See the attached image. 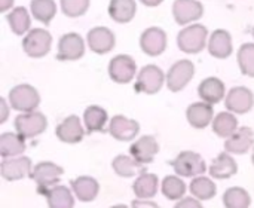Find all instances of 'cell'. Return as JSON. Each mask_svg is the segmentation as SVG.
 I'll return each instance as SVG.
<instances>
[{
	"mask_svg": "<svg viewBox=\"0 0 254 208\" xmlns=\"http://www.w3.org/2000/svg\"><path fill=\"white\" fill-rule=\"evenodd\" d=\"M112 167H113V171L121 176V177H134V176H140L144 173V165L137 162L132 156H128V155H119L113 159L112 162Z\"/></svg>",
	"mask_w": 254,
	"mask_h": 208,
	"instance_id": "cell-29",
	"label": "cell"
},
{
	"mask_svg": "<svg viewBox=\"0 0 254 208\" xmlns=\"http://www.w3.org/2000/svg\"><path fill=\"white\" fill-rule=\"evenodd\" d=\"M48 128V119L40 112L21 113L15 118V130L24 139H33L40 136Z\"/></svg>",
	"mask_w": 254,
	"mask_h": 208,
	"instance_id": "cell-5",
	"label": "cell"
},
{
	"mask_svg": "<svg viewBox=\"0 0 254 208\" xmlns=\"http://www.w3.org/2000/svg\"><path fill=\"white\" fill-rule=\"evenodd\" d=\"M207 36L208 31L201 24H193L186 28H183L177 36V45L180 51L186 54H198L201 52L207 45Z\"/></svg>",
	"mask_w": 254,
	"mask_h": 208,
	"instance_id": "cell-3",
	"label": "cell"
},
{
	"mask_svg": "<svg viewBox=\"0 0 254 208\" xmlns=\"http://www.w3.org/2000/svg\"><path fill=\"white\" fill-rule=\"evenodd\" d=\"M252 161H253V164H254V149H253V153H252Z\"/></svg>",
	"mask_w": 254,
	"mask_h": 208,
	"instance_id": "cell-45",
	"label": "cell"
},
{
	"mask_svg": "<svg viewBox=\"0 0 254 208\" xmlns=\"http://www.w3.org/2000/svg\"><path fill=\"white\" fill-rule=\"evenodd\" d=\"M30 9L33 16L43 24H49L57 13V4L54 0H31Z\"/></svg>",
	"mask_w": 254,
	"mask_h": 208,
	"instance_id": "cell-36",
	"label": "cell"
},
{
	"mask_svg": "<svg viewBox=\"0 0 254 208\" xmlns=\"http://www.w3.org/2000/svg\"><path fill=\"white\" fill-rule=\"evenodd\" d=\"M159 152V144L153 136H143L129 147L131 156L140 164H150Z\"/></svg>",
	"mask_w": 254,
	"mask_h": 208,
	"instance_id": "cell-17",
	"label": "cell"
},
{
	"mask_svg": "<svg viewBox=\"0 0 254 208\" xmlns=\"http://www.w3.org/2000/svg\"><path fill=\"white\" fill-rule=\"evenodd\" d=\"M189 191H190L193 198H196L199 201H208V200L216 197L217 186L211 179L204 177V176H198V177H193V180L190 182Z\"/></svg>",
	"mask_w": 254,
	"mask_h": 208,
	"instance_id": "cell-32",
	"label": "cell"
},
{
	"mask_svg": "<svg viewBox=\"0 0 254 208\" xmlns=\"http://www.w3.org/2000/svg\"><path fill=\"white\" fill-rule=\"evenodd\" d=\"M238 64L246 76L254 77V43H244L238 51Z\"/></svg>",
	"mask_w": 254,
	"mask_h": 208,
	"instance_id": "cell-37",
	"label": "cell"
},
{
	"mask_svg": "<svg viewBox=\"0 0 254 208\" xmlns=\"http://www.w3.org/2000/svg\"><path fill=\"white\" fill-rule=\"evenodd\" d=\"M63 174H64V170L60 165L49 162V161H42L36 164L30 177L36 182L39 194L45 195L46 191L58 185Z\"/></svg>",
	"mask_w": 254,
	"mask_h": 208,
	"instance_id": "cell-4",
	"label": "cell"
},
{
	"mask_svg": "<svg viewBox=\"0 0 254 208\" xmlns=\"http://www.w3.org/2000/svg\"><path fill=\"white\" fill-rule=\"evenodd\" d=\"M254 95L253 92L246 86H235L232 88L228 95L225 106L229 112L237 115H246L253 109Z\"/></svg>",
	"mask_w": 254,
	"mask_h": 208,
	"instance_id": "cell-12",
	"label": "cell"
},
{
	"mask_svg": "<svg viewBox=\"0 0 254 208\" xmlns=\"http://www.w3.org/2000/svg\"><path fill=\"white\" fill-rule=\"evenodd\" d=\"M135 9L137 6L134 0H112L109 4V15L113 21L127 24L134 18Z\"/></svg>",
	"mask_w": 254,
	"mask_h": 208,
	"instance_id": "cell-30",
	"label": "cell"
},
{
	"mask_svg": "<svg viewBox=\"0 0 254 208\" xmlns=\"http://www.w3.org/2000/svg\"><path fill=\"white\" fill-rule=\"evenodd\" d=\"M195 67L189 60H180L170 69L167 74V86L171 92H180L193 77Z\"/></svg>",
	"mask_w": 254,
	"mask_h": 208,
	"instance_id": "cell-10",
	"label": "cell"
},
{
	"mask_svg": "<svg viewBox=\"0 0 254 208\" xmlns=\"http://www.w3.org/2000/svg\"><path fill=\"white\" fill-rule=\"evenodd\" d=\"M254 144V133L252 128L243 127L234 136L226 139L225 150L231 155H246Z\"/></svg>",
	"mask_w": 254,
	"mask_h": 208,
	"instance_id": "cell-18",
	"label": "cell"
},
{
	"mask_svg": "<svg viewBox=\"0 0 254 208\" xmlns=\"http://www.w3.org/2000/svg\"><path fill=\"white\" fill-rule=\"evenodd\" d=\"M225 94V83L219 77H207L198 86V95L201 97V100L211 106L220 103Z\"/></svg>",
	"mask_w": 254,
	"mask_h": 208,
	"instance_id": "cell-22",
	"label": "cell"
},
{
	"mask_svg": "<svg viewBox=\"0 0 254 208\" xmlns=\"http://www.w3.org/2000/svg\"><path fill=\"white\" fill-rule=\"evenodd\" d=\"M132 208H161L156 203L150 201V200H134L132 204H131Z\"/></svg>",
	"mask_w": 254,
	"mask_h": 208,
	"instance_id": "cell-40",
	"label": "cell"
},
{
	"mask_svg": "<svg viewBox=\"0 0 254 208\" xmlns=\"http://www.w3.org/2000/svg\"><path fill=\"white\" fill-rule=\"evenodd\" d=\"M112 208H128L127 206H124V204H118V206H113Z\"/></svg>",
	"mask_w": 254,
	"mask_h": 208,
	"instance_id": "cell-44",
	"label": "cell"
},
{
	"mask_svg": "<svg viewBox=\"0 0 254 208\" xmlns=\"http://www.w3.org/2000/svg\"><path fill=\"white\" fill-rule=\"evenodd\" d=\"M210 176L213 179H217V180H226V179H231L232 176L237 174L238 171V165L235 162V159L232 158L231 153L228 152H223L220 153L211 164L210 167Z\"/></svg>",
	"mask_w": 254,
	"mask_h": 208,
	"instance_id": "cell-23",
	"label": "cell"
},
{
	"mask_svg": "<svg viewBox=\"0 0 254 208\" xmlns=\"http://www.w3.org/2000/svg\"><path fill=\"white\" fill-rule=\"evenodd\" d=\"M74 197L82 203H91L97 198L100 192L98 182L91 176H79L70 182Z\"/></svg>",
	"mask_w": 254,
	"mask_h": 208,
	"instance_id": "cell-21",
	"label": "cell"
},
{
	"mask_svg": "<svg viewBox=\"0 0 254 208\" xmlns=\"http://www.w3.org/2000/svg\"><path fill=\"white\" fill-rule=\"evenodd\" d=\"M7 22H9V27L12 28V31L16 36H22L24 33H27L28 28H30V24H31L28 12L22 6H18V7L12 9V12L7 15Z\"/></svg>",
	"mask_w": 254,
	"mask_h": 208,
	"instance_id": "cell-35",
	"label": "cell"
},
{
	"mask_svg": "<svg viewBox=\"0 0 254 208\" xmlns=\"http://www.w3.org/2000/svg\"><path fill=\"white\" fill-rule=\"evenodd\" d=\"M238 131V119L231 112H220L213 119V133L220 139H229Z\"/></svg>",
	"mask_w": 254,
	"mask_h": 208,
	"instance_id": "cell-27",
	"label": "cell"
},
{
	"mask_svg": "<svg viewBox=\"0 0 254 208\" xmlns=\"http://www.w3.org/2000/svg\"><path fill=\"white\" fill-rule=\"evenodd\" d=\"M144 6H149V7H155V6H159L164 0H140Z\"/></svg>",
	"mask_w": 254,
	"mask_h": 208,
	"instance_id": "cell-43",
	"label": "cell"
},
{
	"mask_svg": "<svg viewBox=\"0 0 254 208\" xmlns=\"http://www.w3.org/2000/svg\"><path fill=\"white\" fill-rule=\"evenodd\" d=\"M55 136L58 137L60 141L67 143V144L80 143L83 140V137H85V131L82 128L79 116H76V115L67 116L61 124L57 125Z\"/></svg>",
	"mask_w": 254,
	"mask_h": 208,
	"instance_id": "cell-15",
	"label": "cell"
},
{
	"mask_svg": "<svg viewBox=\"0 0 254 208\" xmlns=\"http://www.w3.org/2000/svg\"><path fill=\"white\" fill-rule=\"evenodd\" d=\"M9 106L13 110L22 112V113H28V112H34L36 107L40 103V95L37 92V89L31 85H16L9 91Z\"/></svg>",
	"mask_w": 254,
	"mask_h": 208,
	"instance_id": "cell-2",
	"label": "cell"
},
{
	"mask_svg": "<svg viewBox=\"0 0 254 208\" xmlns=\"http://www.w3.org/2000/svg\"><path fill=\"white\" fill-rule=\"evenodd\" d=\"M159 188V180L158 176L150 174V173H143L140 174L134 185H132V191L135 194V197L138 200H150L156 195Z\"/></svg>",
	"mask_w": 254,
	"mask_h": 208,
	"instance_id": "cell-25",
	"label": "cell"
},
{
	"mask_svg": "<svg viewBox=\"0 0 254 208\" xmlns=\"http://www.w3.org/2000/svg\"><path fill=\"white\" fill-rule=\"evenodd\" d=\"M208 51L216 58H228L232 54V37L226 30H216L208 40Z\"/></svg>",
	"mask_w": 254,
	"mask_h": 208,
	"instance_id": "cell-24",
	"label": "cell"
},
{
	"mask_svg": "<svg viewBox=\"0 0 254 208\" xmlns=\"http://www.w3.org/2000/svg\"><path fill=\"white\" fill-rule=\"evenodd\" d=\"M223 206L226 208H250L252 197L244 188H229L223 194Z\"/></svg>",
	"mask_w": 254,
	"mask_h": 208,
	"instance_id": "cell-34",
	"label": "cell"
},
{
	"mask_svg": "<svg viewBox=\"0 0 254 208\" xmlns=\"http://www.w3.org/2000/svg\"><path fill=\"white\" fill-rule=\"evenodd\" d=\"M51 33L43 28H33L25 34L22 40V49L31 58H42L51 51Z\"/></svg>",
	"mask_w": 254,
	"mask_h": 208,
	"instance_id": "cell-6",
	"label": "cell"
},
{
	"mask_svg": "<svg viewBox=\"0 0 254 208\" xmlns=\"http://www.w3.org/2000/svg\"><path fill=\"white\" fill-rule=\"evenodd\" d=\"M83 124L88 133H101L107 124V112L100 106H89L83 113Z\"/></svg>",
	"mask_w": 254,
	"mask_h": 208,
	"instance_id": "cell-31",
	"label": "cell"
},
{
	"mask_svg": "<svg viewBox=\"0 0 254 208\" xmlns=\"http://www.w3.org/2000/svg\"><path fill=\"white\" fill-rule=\"evenodd\" d=\"M161 191H162V195L167 200L180 201L185 197V194L188 191V186H186V183L180 177H177V176H167L162 180Z\"/></svg>",
	"mask_w": 254,
	"mask_h": 208,
	"instance_id": "cell-33",
	"label": "cell"
},
{
	"mask_svg": "<svg viewBox=\"0 0 254 208\" xmlns=\"http://www.w3.org/2000/svg\"><path fill=\"white\" fill-rule=\"evenodd\" d=\"M253 36H254V27H253Z\"/></svg>",
	"mask_w": 254,
	"mask_h": 208,
	"instance_id": "cell-46",
	"label": "cell"
},
{
	"mask_svg": "<svg viewBox=\"0 0 254 208\" xmlns=\"http://www.w3.org/2000/svg\"><path fill=\"white\" fill-rule=\"evenodd\" d=\"M45 198L49 208H73L74 197L71 191L63 185H57L45 192Z\"/></svg>",
	"mask_w": 254,
	"mask_h": 208,
	"instance_id": "cell-26",
	"label": "cell"
},
{
	"mask_svg": "<svg viewBox=\"0 0 254 208\" xmlns=\"http://www.w3.org/2000/svg\"><path fill=\"white\" fill-rule=\"evenodd\" d=\"M137 66L129 55H116L109 64V76L116 83H129L135 76Z\"/></svg>",
	"mask_w": 254,
	"mask_h": 208,
	"instance_id": "cell-11",
	"label": "cell"
},
{
	"mask_svg": "<svg viewBox=\"0 0 254 208\" xmlns=\"http://www.w3.org/2000/svg\"><path fill=\"white\" fill-rule=\"evenodd\" d=\"M0 109H1V113H0V124H4L6 119H7V104H6V100L4 98H0Z\"/></svg>",
	"mask_w": 254,
	"mask_h": 208,
	"instance_id": "cell-41",
	"label": "cell"
},
{
	"mask_svg": "<svg viewBox=\"0 0 254 208\" xmlns=\"http://www.w3.org/2000/svg\"><path fill=\"white\" fill-rule=\"evenodd\" d=\"M25 150L24 137L18 133H3L0 136V155L1 158H15Z\"/></svg>",
	"mask_w": 254,
	"mask_h": 208,
	"instance_id": "cell-28",
	"label": "cell"
},
{
	"mask_svg": "<svg viewBox=\"0 0 254 208\" xmlns=\"http://www.w3.org/2000/svg\"><path fill=\"white\" fill-rule=\"evenodd\" d=\"M164 80H165L164 71L158 66H155V64L144 66L137 76L135 91L143 92V94H149V95L158 94L164 85Z\"/></svg>",
	"mask_w": 254,
	"mask_h": 208,
	"instance_id": "cell-7",
	"label": "cell"
},
{
	"mask_svg": "<svg viewBox=\"0 0 254 208\" xmlns=\"http://www.w3.org/2000/svg\"><path fill=\"white\" fill-rule=\"evenodd\" d=\"M88 45L95 54H107L115 48V34L107 27H95L88 33Z\"/></svg>",
	"mask_w": 254,
	"mask_h": 208,
	"instance_id": "cell-19",
	"label": "cell"
},
{
	"mask_svg": "<svg viewBox=\"0 0 254 208\" xmlns=\"http://www.w3.org/2000/svg\"><path fill=\"white\" fill-rule=\"evenodd\" d=\"M140 131V125L134 119H128L124 115H116L110 119L109 133L115 140L119 141H131L137 137Z\"/></svg>",
	"mask_w": 254,
	"mask_h": 208,
	"instance_id": "cell-14",
	"label": "cell"
},
{
	"mask_svg": "<svg viewBox=\"0 0 254 208\" xmlns=\"http://www.w3.org/2000/svg\"><path fill=\"white\" fill-rule=\"evenodd\" d=\"M89 7V0H61V10L70 18L82 16Z\"/></svg>",
	"mask_w": 254,
	"mask_h": 208,
	"instance_id": "cell-38",
	"label": "cell"
},
{
	"mask_svg": "<svg viewBox=\"0 0 254 208\" xmlns=\"http://www.w3.org/2000/svg\"><path fill=\"white\" fill-rule=\"evenodd\" d=\"M174 208H204L201 201L196 198H182L180 201H177V204L174 206Z\"/></svg>",
	"mask_w": 254,
	"mask_h": 208,
	"instance_id": "cell-39",
	"label": "cell"
},
{
	"mask_svg": "<svg viewBox=\"0 0 254 208\" xmlns=\"http://www.w3.org/2000/svg\"><path fill=\"white\" fill-rule=\"evenodd\" d=\"M140 48L149 57L161 55L167 48V33L159 27H150L140 36Z\"/></svg>",
	"mask_w": 254,
	"mask_h": 208,
	"instance_id": "cell-13",
	"label": "cell"
},
{
	"mask_svg": "<svg viewBox=\"0 0 254 208\" xmlns=\"http://www.w3.org/2000/svg\"><path fill=\"white\" fill-rule=\"evenodd\" d=\"M33 165L31 159L27 156L19 158H3L0 164V174L6 182H16L24 177L31 176Z\"/></svg>",
	"mask_w": 254,
	"mask_h": 208,
	"instance_id": "cell-8",
	"label": "cell"
},
{
	"mask_svg": "<svg viewBox=\"0 0 254 208\" xmlns=\"http://www.w3.org/2000/svg\"><path fill=\"white\" fill-rule=\"evenodd\" d=\"M13 4V0H0V12H6Z\"/></svg>",
	"mask_w": 254,
	"mask_h": 208,
	"instance_id": "cell-42",
	"label": "cell"
},
{
	"mask_svg": "<svg viewBox=\"0 0 254 208\" xmlns=\"http://www.w3.org/2000/svg\"><path fill=\"white\" fill-rule=\"evenodd\" d=\"M85 54V42L77 33H65L60 37L57 60L60 61H76Z\"/></svg>",
	"mask_w": 254,
	"mask_h": 208,
	"instance_id": "cell-9",
	"label": "cell"
},
{
	"mask_svg": "<svg viewBox=\"0 0 254 208\" xmlns=\"http://www.w3.org/2000/svg\"><path fill=\"white\" fill-rule=\"evenodd\" d=\"M171 167L174 168L176 174L180 177H198V176H202L207 170V165L202 156L192 150L180 152L171 161Z\"/></svg>",
	"mask_w": 254,
	"mask_h": 208,
	"instance_id": "cell-1",
	"label": "cell"
},
{
	"mask_svg": "<svg viewBox=\"0 0 254 208\" xmlns=\"http://www.w3.org/2000/svg\"><path fill=\"white\" fill-rule=\"evenodd\" d=\"M186 119L195 130H204L213 122V106L205 101L192 103L186 110Z\"/></svg>",
	"mask_w": 254,
	"mask_h": 208,
	"instance_id": "cell-20",
	"label": "cell"
},
{
	"mask_svg": "<svg viewBox=\"0 0 254 208\" xmlns=\"http://www.w3.org/2000/svg\"><path fill=\"white\" fill-rule=\"evenodd\" d=\"M204 13V7L198 0H176L173 4V15L177 24L185 25L198 21Z\"/></svg>",
	"mask_w": 254,
	"mask_h": 208,
	"instance_id": "cell-16",
	"label": "cell"
}]
</instances>
